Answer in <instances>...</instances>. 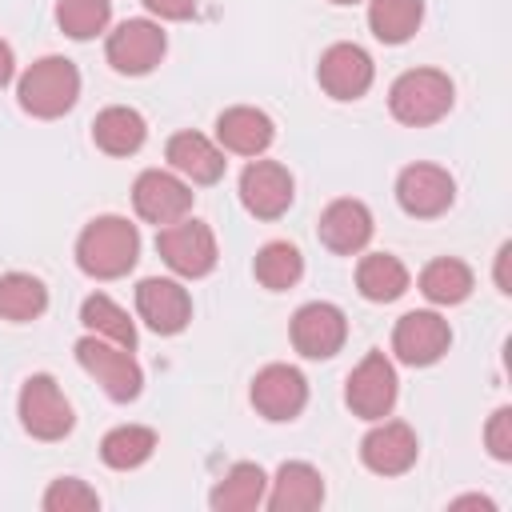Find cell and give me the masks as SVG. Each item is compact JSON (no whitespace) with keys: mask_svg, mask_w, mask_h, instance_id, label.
Returning a JSON list of instances; mask_svg holds the SVG:
<instances>
[{"mask_svg":"<svg viewBox=\"0 0 512 512\" xmlns=\"http://www.w3.org/2000/svg\"><path fill=\"white\" fill-rule=\"evenodd\" d=\"M140 256V232L124 216H100L92 220L76 240V264L96 280L124 276Z\"/></svg>","mask_w":512,"mask_h":512,"instance_id":"6da1fadb","label":"cell"},{"mask_svg":"<svg viewBox=\"0 0 512 512\" xmlns=\"http://www.w3.org/2000/svg\"><path fill=\"white\" fill-rule=\"evenodd\" d=\"M16 96H20V108L28 116L56 120V116H64L76 104V96H80V72L64 56H44V60H36L20 76Z\"/></svg>","mask_w":512,"mask_h":512,"instance_id":"7a4b0ae2","label":"cell"},{"mask_svg":"<svg viewBox=\"0 0 512 512\" xmlns=\"http://www.w3.org/2000/svg\"><path fill=\"white\" fill-rule=\"evenodd\" d=\"M388 108L400 124H412V128L436 124L452 108V80L436 68H412L392 84Z\"/></svg>","mask_w":512,"mask_h":512,"instance_id":"3957f363","label":"cell"},{"mask_svg":"<svg viewBox=\"0 0 512 512\" xmlns=\"http://www.w3.org/2000/svg\"><path fill=\"white\" fill-rule=\"evenodd\" d=\"M76 360L84 364L88 376H96V384H100L112 400L128 404V400L140 396L144 372H140V364L132 360V348H112V344H104V340H96V336H84V340H76Z\"/></svg>","mask_w":512,"mask_h":512,"instance_id":"277c9868","label":"cell"},{"mask_svg":"<svg viewBox=\"0 0 512 512\" xmlns=\"http://www.w3.org/2000/svg\"><path fill=\"white\" fill-rule=\"evenodd\" d=\"M156 252L180 276H208L216 268V236L204 220H176L156 232Z\"/></svg>","mask_w":512,"mask_h":512,"instance_id":"5b68a950","label":"cell"},{"mask_svg":"<svg viewBox=\"0 0 512 512\" xmlns=\"http://www.w3.org/2000/svg\"><path fill=\"white\" fill-rule=\"evenodd\" d=\"M20 424L36 440H60L72 432V404L52 376H28L20 388Z\"/></svg>","mask_w":512,"mask_h":512,"instance_id":"8992f818","label":"cell"},{"mask_svg":"<svg viewBox=\"0 0 512 512\" xmlns=\"http://www.w3.org/2000/svg\"><path fill=\"white\" fill-rule=\"evenodd\" d=\"M348 408L360 420H384L396 404V372L384 360V352H368L352 372H348V388H344Z\"/></svg>","mask_w":512,"mask_h":512,"instance_id":"52a82bcc","label":"cell"},{"mask_svg":"<svg viewBox=\"0 0 512 512\" xmlns=\"http://www.w3.org/2000/svg\"><path fill=\"white\" fill-rule=\"evenodd\" d=\"M452 344V328L444 316L436 312H408L396 320V332H392V352L412 364V368H428L436 364Z\"/></svg>","mask_w":512,"mask_h":512,"instance_id":"ba28073f","label":"cell"},{"mask_svg":"<svg viewBox=\"0 0 512 512\" xmlns=\"http://www.w3.org/2000/svg\"><path fill=\"white\" fill-rule=\"evenodd\" d=\"M108 64L120 76H144L160 64L164 56V32L152 20H124L112 36H108Z\"/></svg>","mask_w":512,"mask_h":512,"instance_id":"9c48e42d","label":"cell"},{"mask_svg":"<svg viewBox=\"0 0 512 512\" xmlns=\"http://www.w3.org/2000/svg\"><path fill=\"white\" fill-rule=\"evenodd\" d=\"M344 336H348V320L336 304H304L296 316H292V344L300 356L308 360H328L344 348Z\"/></svg>","mask_w":512,"mask_h":512,"instance_id":"30bf717a","label":"cell"},{"mask_svg":"<svg viewBox=\"0 0 512 512\" xmlns=\"http://www.w3.org/2000/svg\"><path fill=\"white\" fill-rule=\"evenodd\" d=\"M452 196H456V184H452V176H448L444 168H436V164H408V168L400 172V180H396V200H400V208H404L408 216H420V220H432V216L448 212Z\"/></svg>","mask_w":512,"mask_h":512,"instance_id":"8fae6325","label":"cell"},{"mask_svg":"<svg viewBox=\"0 0 512 512\" xmlns=\"http://www.w3.org/2000/svg\"><path fill=\"white\" fill-rule=\"evenodd\" d=\"M132 204H136V212H140L148 224L160 228V224H176V220L188 216L192 192H188V184H180L172 172L148 168V172H140L136 184H132Z\"/></svg>","mask_w":512,"mask_h":512,"instance_id":"7c38bea8","label":"cell"},{"mask_svg":"<svg viewBox=\"0 0 512 512\" xmlns=\"http://www.w3.org/2000/svg\"><path fill=\"white\" fill-rule=\"evenodd\" d=\"M240 200L260 220L284 216L288 204H292V176H288V168L276 164V160H252L240 172Z\"/></svg>","mask_w":512,"mask_h":512,"instance_id":"4fadbf2b","label":"cell"},{"mask_svg":"<svg viewBox=\"0 0 512 512\" xmlns=\"http://www.w3.org/2000/svg\"><path fill=\"white\" fill-rule=\"evenodd\" d=\"M136 312L144 316V324L160 336H176L188 328L192 320V300L188 292L176 284V280H160V276H148L136 284Z\"/></svg>","mask_w":512,"mask_h":512,"instance_id":"5bb4252c","label":"cell"},{"mask_svg":"<svg viewBox=\"0 0 512 512\" xmlns=\"http://www.w3.org/2000/svg\"><path fill=\"white\" fill-rule=\"evenodd\" d=\"M252 404L264 420H292L308 404V384L288 364H268L252 380Z\"/></svg>","mask_w":512,"mask_h":512,"instance_id":"9a60e30c","label":"cell"},{"mask_svg":"<svg viewBox=\"0 0 512 512\" xmlns=\"http://www.w3.org/2000/svg\"><path fill=\"white\" fill-rule=\"evenodd\" d=\"M316 76H320V88L332 100H356L372 84V56L360 44H332L320 56Z\"/></svg>","mask_w":512,"mask_h":512,"instance_id":"2e32d148","label":"cell"},{"mask_svg":"<svg viewBox=\"0 0 512 512\" xmlns=\"http://www.w3.org/2000/svg\"><path fill=\"white\" fill-rule=\"evenodd\" d=\"M316 236L324 248H332L336 256H352L372 240V212L360 200H332L320 212Z\"/></svg>","mask_w":512,"mask_h":512,"instance_id":"e0dca14e","label":"cell"},{"mask_svg":"<svg viewBox=\"0 0 512 512\" xmlns=\"http://www.w3.org/2000/svg\"><path fill=\"white\" fill-rule=\"evenodd\" d=\"M416 452H420L416 432H412L408 424H400V420L380 424V428H372V432L360 440V460H364L372 472H380V476H400V472H408V468L416 464Z\"/></svg>","mask_w":512,"mask_h":512,"instance_id":"ac0fdd59","label":"cell"},{"mask_svg":"<svg viewBox=\"0 0 512 512\" xmlns=\"http://www.w3.org/2000/svg\"><path fill=\"white\" fill-rule=\"evenodd\" d=\"M320 500H324V480L312 464H304V460L280 464L272 496H268L272 512H312V508H320Z\"/></svg>","mask_w":512,"mask_h":512,"instance_id":"d6986e66","label":"cell"},{"mask_svg":"<svg viewBox=\"0 0 512 512\" xmlns=\"http://www.w3.org/2000/svg\"><path fill=\"white\" fill-rule=\"evenodd\" d=\"M216 136H220L224 148H232V152H240V156H260V152L272 144L276 128H272V120H268L260 108H244V104H240V108L220 112Z\"/></svg>","mask_w":512,"mask_h":512,"instance_id":"ffe728a7","label":"cell"},{"mask_svg":"<svg viewBox=\"0 0 512 512\" xmlns=\"http://www.w3.org/2000/svg\"><path fill=\"white\" fill-rule=\"evenodd\" d=\"M168 164L176 172H184L192 184H216L224 176V156L200 136V132H176L164 148Z\"/></svg>","mask_w":512,"mask_h":512,"instance_id":"44dd1931","label":"cell"},{"mask_svg":"<svg viewBox=\"0 0 512 512\" xmlns=\"http://www.w3.org/2000/svg\"><path fill=\"white\" fill-rule=\"evenodd\" d=\"M144 136H148L144 116L136 108H124V104H112V108L96 112V120H92V140L108 156H132L144 144Z\"/></svg>","mask_w":512,"mask_h":512,"instance_id":"7402d4cb","label":"cell"},{"mask_svg":"<svg viewBox=\"0 0 512 512\" xmlns=\"http://www.w3.org/2000/svg\"><path fill=\"white\" fill-rule=\"evenodd\" d=\"M356 288H360L364 300L388 304V300H396V296L408 292V268L396 256H388V252H372L356 268Z\"/></svg>","mask_w":512,"mask_h":512,"instance_id":"603a6c76","label":"cell"},{"mask_svg":"<svg viewBox=\"0 0 512 512\" xmlns=\"http://www.w3.org/2000/svg\"><path fill=\"white\" fill-rule=\"evenodd\" d=\"M264 484H268V476H264V468L260 464H236L216 488H212V508L216 512H248V508H256L260 500H264Z\"/></svg>","mask_w":512,"mask_h":512,"instance_id":"cb8c5ba5","label":"cell"},{"mask_svg":"<svg viewBox=\"0 0 512 512\" xmlns=\"http://www.w3.org/2000/svg\"><path fill=\"white\" fill-rule=\"evenodd\" d=\"M424 20V0H372L368 28L384 44H404Z\"/></svg>","mask_w":512,"mask_h":512,"instance_id":"d4e9b609","label":"cell"},{"mask_svg":"<svg viewBox=\"0 0 512 512\" xmlns=\"http://www.w3.org/2000/svg\"><path fill=\"white\" fill-rule=\"evenodd\" d=\"M420 292L432 300V304H460L468 300L472 292V268L456 256H440L432 264H424L420 272Z\"/></svg>","mask_w":512,"mask_h":512,"instance_id":"484cf974","label":"cell"},{"mask_svg":"<svg viewBox=\"0 0 512 512\" xmlns=\"http://www.w3.org/2000/svg\"><path fill=\"white\" fill-rule=\"evenodd\" d=\"M156 448V432L152 428H140V424H124V428H112L104 440H100V456L108 468H140Z\"/></svg>","mask_w":512,"mask_h":512,"instance_id":"4316f807","label":"cell"},{"mask_svg":"<svg viewBox=\"0 0 512 512\" xmlns=\"http://www.w3.org/2000/svg\"><path fill=\"white\" fill-rule=\"evenodd\" d=\"M48 308V288L28 272L0 276V316L4 320H36Z\"/></svg>","mask_w":512,"mask_h":512,"instance_id":"83f0119b","label":"cell"},{"mask_svg":"<svg viewBox=\"0 0 512 512\" xmlns=\"http://www.w3.org/2000/svg\"><path fill=\"white\" fill-rule=\"evenodd\" d=\"M304 276V256L288 244V240H272L256 252V280L272 292H284L292 288L296 280Z\"/></svg>","mask_w":512,"mask_h":512,"instance_id":"f1b7e54d","label":"cell"},{"mask_svg":"<svg viewBox=\"0 0 512 512\" xmlns=\"http://www.w3.org/2000/svg\"><path fill=\"white\" fill-rule=\"evenodd\" d=\"M112 0H56V24L72 40H92L108 28Z\"/></svg>","mask_w":512,"mask_h":512,"instance_id":"f546056e","label":"cell"},{"mask_svg":"<svg viewBox=\"0 0 512 512\" xmlns=\"http://www.w3.org/2000/svg\"><path fill=\"white\" fill-rule=\"evenodd\" d=\"M80 320L92 328V332H100V336H112L120 348H136V328H132V320H128V312L124 308H116L108 296H88L84 304H80Z\"/></svg>","mask_w":512,"mask_h":512,"instance_id":"4dcf8cb0","label":"cell"},{"mask_svg":"<svg viewBox=\"0 0 512 512\" xmlns=\"http://www.w3.org/2000/svg\"><path fill=\"white\" fill-rule=\"evenodd\" d=\"M44 508L48 512H88V508H100V496L84 480L64 476V480H52V488L44 492Z\"/></svg>","mask_w":512,"mask_h":512,"instance_id":"1f68e13d","label":"cell"},{"mask_svg":"<svg viewBox=\"0 0 512 512\" xmlns=\"http://www.w3.org/2000/svg\"><path fill=\"white\" fill-rule=\"evenodd\" d=\"M484 436H488V452L496 460H512V408H496Z\"/></svg>","mask_w":512,"mask_h":512,"instance_id":"d6a6232c","label":"cell"},{"mask_svg":"<svg viewBox=\"0 0 512 512\" xmlns=\"http://www.w3.org/2000/svg\"><path fill=\"white\" fill-rule=\"evenodd\" d=\"M144 8L164 20H188L196 12V0H144Z\"/></svg>","mask_w":512,"mask_h":512,"instance_id":"836d02e7","label":"cell"},{"mask_svg":"<svg viewBox=\"0 0 512 512\" xmlns=\"http://www.w3.org/2000/svg\"><path fill=\"white\" fill-rule=\"evenodd\" d=\"M508 256H512V244H504V248H500V260H496V284H500V292H512V288H508V272H504V260H508Z\"/></svg>","mask_w":512,"mask_h":512,"instance_id":"e575fe53","label":"cell"},{"mask_svg":"<svg viewBox=\"0 0 512 512\" xmlns=\"http://www.w3.org/2000/svg\"><path fill=\"white\" fill-rule=\"evenodd\" d=\"M12 80V48L0 40V88Z\"/></svg>","mask_w":512,"mask_h":512,"instance_id":"d590c367","label":"cell"},{"mask_svg":"<svg viewBox=\"0 0 512 512\" xmlns=\"http://www.w3.org/2000/svg\"><path fill=\"white\" fill-rule=\"evenodd\" d=\"M332 4H356V0H332Z\"/></svg>","mask_w":512,"mask_h":512,"instance_id":"8d00e7d4","label":"cell"}]
</instances>
